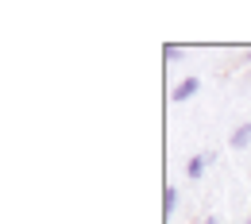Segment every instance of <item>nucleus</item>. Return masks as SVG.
Here are the masks:
<instances>
[{
    "label": "nucleus",
    "instance_id": "f257e3e1",
    "mask_svg": "<svg viewBox=\"0 0 251 224\" xmlns=\"http://www.w3.org/2000/svg\"><path fill=\"white\" fill-rule=\"evenodd\" d=\"M197 89H201V77H182V81L170 89V100H174V104H182V100H189Z\"/></svg>",
    "mask_w": 251,
    "mask_h": 224
},
{
    "label": "nucleus",
    "instance_id": "f03ea898",
    "mask_svg": "<svg viewBox=\"0 0 251 224\" xmlns=\"http://www.w3.org/2000/svg\"><path fill=\"white\" fill-rule=\"evenodd\" d=\"M209 162H213V155H193V159L186 162V178H189V182H197V178L205 174V166H209Z\"/></svg>",
    "mask_w": 251,
    "mask_h": 224
},
{
    "label": "nucleus",
    "instance_id": "7ed1b4c3",
    "mask_svg": "<svg viewBox=\"0 0 251 224\" xmlns=\"http://www.w3.org/2000/svg\"><path fill=\"white\" fill-rule=\"evenodd\" d=\"M174 213H178V190H174V186H166V190H162V217L170 221Z\"/></svg>",
    "mask_w": 251,
    "mask_h": 224
},
{
    "label": "nucleus",
    "instance_id": "20e7f679",
    "mask_svg": "<svg viewBox=\"0 0 251 224\" xmlns=\"http://www.w3.org/2000/svg\"><path fill=\"white\" fill-rule=\"evenodd\" d=\"M244 147H251V124H240L232 131V151H244Z\"/></svg>",
    "mask_w": 251,
    "mask_h": 224
},
{
    "label": "nucleus",
    "instance_id": "39448f33",
    "mask_svg": "<svg viewBox=\"0 0 251 224\" xmlns=\"http://www.w3.org/2000/svg\"><path fill=\"white\" fill-rule=\"evenodd\" d=\"M178 58H182V47L170 43V47H166V62H178Z\"/></svg>",
    "mask_w": 251,
    "mask_h": 224
},
{
    "label": "nucleus",
    "instance_id": "423d86ee",
    "mask_svg": "<svg viewBox=\"0 0 251 224\" xmlns=\"http://www.w3.org/2000/svg\"><path fill=\"white\" fill-rule=\"evenodd\" d=\"M205 224H220V221H217V217H209V221H205Z\"/></svg>",
    "mask_w": 251,
    "mask_h": 224
},
{
    "label": "nucleus",
    "instance_id": "0eeeda50",
    "mask_svg": "<svg viewBox=\"0 0 251 224\" xmlns=\"http://www.w3.org/2000/svg\"><path fill=\"white\" fill-rule=\"evenodd\" d=\"M248 224H251V221H248Z\"/></svg>",
    "mask_w": 251,
    "mask_h": 224
}]
</instances>
